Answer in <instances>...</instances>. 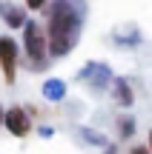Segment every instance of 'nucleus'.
<instances>
[{
	"label": "nucleus",
	"mask_w": 152,
	"mask_h": 154,
	"mask_svg": "<svg viewBox=\"0 0 152 154\" xmlns=\"http://www.w3.org/2000/svg\"><path fill=\"white\" fill-rule=\"evenodd\" d=\"M3 128L11 134V137H26L32 131V117L26 114L23 106H9L3 111Z\"/></svg>",
	"instance_id": "nucleus-5"
},
{
	"label": "nucleus",
	"mask_w": 152,
	"mask_h": 154,
	"mask_svg": "<svg viewBox=\"0 0 152 154\" xmlns=\"http://www.w3.org/2000/svg\"><path fill=\"white\" fill-rule=\"evenodd\" d=\"M20 49L26 51V66L29 72L40 74L52 66V54H49V43H46V32H43V23L29 17L26 26H23V43Z\"/></svg>",
	"instance_id": "nucleus-2"
},
{
	"label": "nucleus",
	"mask_w": 152,
	"mask_h": 154,
	"mask_svg": "<svg viewBox=\"0 0 152 154\" xmlns=\"http://www.w3.org/2000/svg\"><path fill=\"white\" fill-rule=\"evenodd\" d=\"M115 40H118L121 46H135L138 40H141V32H138L135 26H124V29H115V34H112Z\"/></svg>",
	"instance_id": "nucleus-9"
},
{
	"label": "nucleus",
	"mask_w": 152,
	"mask_h": 154,
	"mask_svg": "<svg viewBox=\"0 0 152 154\" xmlns=\"http://www.w3.org/2000/svg\"><path fill=\"white\" fill-rule=\"evenodd\" d=\"M43 11H46L43 32H46L52 60L72 54L80 40V32H83V6L69 3V0H55Z\"/></svg>",
	"instance_id": "nucleus-1"
},
{
	"label": "nucleus",
	"mask_w": 152,
	"mask_h": 154,
	"mask_svg": "<svg viewBox=\"0 0 152 154\" xmlns=\"http://www.w3.org/2000/svg\"><path fill=\"white\" fill-rule=\"evenodd\" d=\"M129 154H149V149H147V146H132Z\"/></svg>",
	"instance_id": "nucleus-13"
},
{
	"label": "nucleus",
	"mask_w": 152,
	"mask_h": 154,
	"mask_svg": "<svg viewBox=\"0 0 152 154\" xmlns=\"http://www.w3.org/2000/svg\"><path fill=\"white\" fill-rule=\"evenodd\" d=\"M17 63H20V43L11 34H0V74H3V83L15 86Z\"/></svg>",
	"instance_id": "nucleus-3"
},
{
	"label": "nucleus",
	"mask_w": 152,
	"mask_h": 154,
	"mask_svg": "<svg viewBox=\"0 0 152 154\" xmlns=\"http://www.w3.org/2000/svg\"><path fill=\"white\" fill-rule=\"evenodd\" d=\"M0 17L9 29H23L29 20V11L26 6H17V3H0Z\"/></svg>",
	"instance_id": "nucleus-7"
},
{
	"label": "nucleus",
	"mask_w": 152,
	"mask_h": 154,
	"mask_svg": "<svg viewBox=\"0 0 152 154\" xmlns=\"http://www.w3.org/2000/svg\"><path fill=\"white\" fill-rule=\"evenodd\" d=\"M135 134V120L132 114H118V140H129Z\"/></svg>",
	"instance_id": "nucleus-10"
},
{
	"label": "nucleus",
	"mask_w": 152,
	"mask_h": 154,
	"mask_svg": "<svg viewBox=\"0 0 152 154\" xmlns=\"http://www.w3.org/2000/svg\"><path fill=\"white\" fill-rule=\"evenodd\" d=\"M43 97L49 100V103H60V100L66 97V83H63L60 77H49V80L43 83Z\"/></svg>",
	"instance_id": "nucleus-8"
},
{
	"label": "nucleus",
	"mask_w": 152,
	"mask_h": 154,
	"mask_svg": "<svg viewBox=\"0 0 152 154\" xmlns=\"http://www.w3.org/2000/svg\"><path fill=\"white\" fill-rule=\"evenodd\" d=\"M78 80L86 83L92 91H103V88H109V83H112V72H109L106 63H86V66L80 69Z\"/></svg>",
	"instance_id": "nucleus-4"
},
{
	"label": "nucleus",
	"mask_w": 152,
	"mask_h": 154,
	"mask_svg": "<svg viewBox=\"0 0 152 154\" xmlns=\"http://www.w3.org/2000/svg\"><path fill=\"white\" fill-rule=\"evenodd\" d=\"M78 134H80V137H83L89 146H106V137H103L101 131H92V128H80Z\"/></svg>",
	"instance_id": "nucleus-11"
},
{
	"label": "nucleus",
	"mask_w": 152,
	"mask_h": 154,
	"mask_svg": "<svg viewBox=\"0 0 152 154\" xmlns=\"http://www.w3.org/2000/svg\"><path fill=\"white\" fill-rule=\"evenodd\" d=\"M46 6H49L46 0H29V3H26V11H43Z\"/></svg>",
	"instance_id": "nucleus-12"
},
{
	"label": "nucleus",
	"mask_w": 152,
	"mask_h": 154,
	"mask_svg": "<svg viewBox=\"0 0 152 154\" xmlns=\"http://www.w3.org/2000/svg\"><path fill=\"white\" fill-rule=\"evenodd\" d=\"M147 149H149V154H152V128H149V143H147Z\"/></svg>",
	"instance_id": "nucleus-14"
},
{
	"label": "nucleus",
	"mask_w": 152,
	"mask_h": 154,
	"mask_svg": "<svg viewBox=\"0 0 152 154\" xmlns=\"http://www.w3.org/2000/svg\"><path fill=\"white\" fill-rule=\"evenodd\" d=\"M0 126H3V106H0Z\"/></svg>",
	"instance_id": "nucleus-15"
},
{
	"label": "nucleus",
	"mask_w": 152,
	"mask_h": 154,
	"mask_svg": "<svg viewBox=\"0 0 152 154\" xmlns=\"http://www.w3.org/2000/svg\"><path fill=\"white\" fill-rule=\"evenodd\" d=\"M109 94H112V100H115L118 109H129V106L135 103V91H132V86H129L126 77H112V83H109Z\"/></svg>",
	"instance_id": "nucleus-6"
}]
</instances>
